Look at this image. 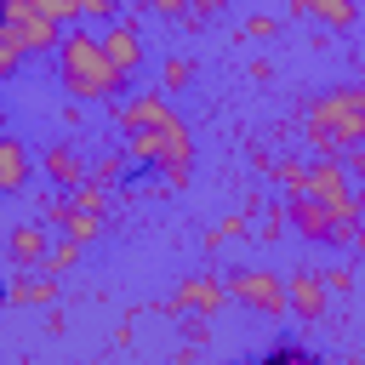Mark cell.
Returning <instances> with one entry per match:
<instances>
[{"instance_id": "cell-1", "label": "cell", "mask_w": 365, "mask_h": 365, "mask_svg": "<svg viewBox=\"0 0 365 365\" xmlns=\"http://www.w3.org/2000/svg\"><path fill=\"white\" fill-rule=\"evenodd\" d=\"M57 74H63V86H68L74 103H114L125 91V68H114V57L91 34V23H68L63 29V40H57Z\"/></svg>"}, {"instance_id": "cell-2", "label": "cell", "mask_w": 365, "mask_h": 365, "mask_svg": "<svg viewBox=\"0 0 365 365\" xmlns=\"http://www.w3.org/2000/svg\"><path fill=\"white\" fill-rule=\"evenodd\" d=\"M302 137L314 154H342V148L365 143V86H336V91L314 97L302 114Z\"/></svg>"}, {"instance_id": "cell-3", "label": "cell", "mask_w": 365, "mask_h": 365, "mask_svg": "<svg viewBox=\"0 0 365 365\" xmlns=\"http://www.w3.org/2000/svg\"><path fill=\"white\" fill-rule=\"evenodd\" d=\"M125 154H131V165H154L165 182H188V171H194V137L182 120L125 131Z\"/></svg>"}, {"instance_id": "cell-4", "label": "cell", "mask_w": 365, "mask_h": 365, "mask_svg": "<svg viewBox=\"0 0 365 365\" xmlns=\"http://www.w3.org/2000/svg\"><path fill=\"white\" fill-rule=\"evenodd\" d=\"M308 194H319L325 211H331L336 222L359 228V188H354L342 154H319V160H308Z\"/></svg>"}, {"instance_id": "cell-5", "label": "cell", "mask_w": 365, "mask_h": 365, "mask_svg": "<svg viewBox=\"0 0 365 365\" xmlns=\"http://www.w3.org/2000/svg\"><path fill=\"white\" fill-rule=\"evenodd\" d=\"M222 285H228V297L245 302L251 314H268V319L291 314V297H285V279H279V274H262V268H228Z\"/></svg>"}, {"instance_id": "cell-6", "label": "cell", "mask_w": 365, "mask_h": 365, "mask_svg": "<svg viewBox=\"0 0 365 365\" xmlns=\"http://www.w3.org/2000/svg\"><path fill=\"white\" fill-rule=\"evenodd\" d=\"M0 29H6L23 51H57V40H63V23L46 17L34 0H0Z\"/></svg>"}, {"instance_id": "cell-7", "label": "cell", "mask_w": 365, "mask_h": 365, "mask_svg": "<svg viewBox=\"0 0 365 365\" xmlns=\"http://www.w3.org/2000/svg\"><path fill=\"white\" fill-rule=\"evenodd\" d=\"M285 211H291V228H297L302 240H314V245H354V234H359V228L336 222V217L325 211V200H319V194H308V188H302V194H291V205H285Z\"/></svg>"}, {"instance_id": "cell-8", "label": "cell", "mask_w": 365, "mask_h": 365, "mask_svg": "<svg viewBox=\"0 0 365 365\" xmlns=\"http://www.w3.org/2000/svg\"><path fill=\"white\" fill-rule=\"evenodd\" d=\"M222 302H228V285H222V274H188L165 302H154V314H222Z\"/></svg>"}, {"instance_id": "cell-9", "label": "cell", "mask_w": 365, "mask_h": 365, "mask_svg": "<svg viewBox=\"0 0 365 365\" xmlns=\"http://www.w3.org/2000/svg\"><path fill=\"white\" fill-rule=\"evenodd\" d=\"M285 297H291V314H297L302 325H319L325 308H331V285H325L319 268H297V274L285 279Z\"/></svg>"}, {"instance_id": "cell-10", "label": "cell", "mask_w": 365, "mask_h": 365, "mask_svg": "<svg viewBox=\"0 0 365 365\" xmlns=\"http://www.w3.org/2000/svg\"><path fill=\"white\" fill-rule=\"evenodd\" d=\"M46 257H51V228H46V217H40V222H17V228L6 234V262H11V268H46Z\"/></svg>"}, {"instance_id": "cell-11", "label": "cell", "mask_w": 365, "mask_h": 365, "mask_svg": "<svg viewBox=\"0 0 365 365\" xmlns=\"http://www.w3.org/2000/svg\"><path fill=\"white\" fill-rule=\"evenodd\" d=\"M97 40H103V51L114 57V68H125V74L143 68V34H137V17H114V23H103Z\"/></svg>"}, {"instance_id": "cell-12", "label": "cell", "mask_w": 365, "mask_h": 365, "mask_svg": "<svg viewBox=\"0 0 365 365\" xmlns=\"http://www.w3.org/2000/svg\"><path fill=\"white\" fill-rule=\"evenodd\" d=\"M114 120H120V131H137V125H171L177 114H171V103L160 91H143V97H120Z\"/></svg>"}, {"instance_id": "cell-13", "label": "cell", "mask_w": 365, "mask_h": 365, "mask_svg": "<svg viewBox=\"0 0 365 365\" xmlns=\"http://www.w3.org/2000/svg\"><path fill=\"white\" fill-rule=\"evenodd\" d=\"M6 302H11V308H51V302H57V274H51V268H46V274H29V268H23V274L6 285Z\"/></svg>"}, {"instance_id": "cell-14", "label": "cell", "mask_w": 365, "mask_h": 365, "mask_svg": "<svg viewBox=\"0 0 365 365\" xmlns=\"http://www.w3.org/2000/svg\"><path fill=\"white\" fill-rule=\"evenodd\" d=\"M291 17H314L319 29H354V17H359V6L354 0H291Z\"/></svg>"}, {"instance_id": "cell-15", "label": "cell", "mask_w": 365, "mask_h": 365, "mask_svg": "<svg viewBox=\"0 0 365 365\" xmlns=\"http://www.w3.org/2000/svg\"><path fill=\"white\" fill-rule=\"evenodd\" d=\"M29 171H34L29 148H23L17 137H6V131H0V194H17V188H29Z\"/></svg>"}, {"instance_id": "cell-16", "label": "cell", "mask_w": 365, "mask_h": 365, "mask_svg": "<svg viewBox=\"0 0 365 365\" xmlns=\"http://www.w3.org/2000/svg\"><path fill=\"white\" fill-rule=\"evenodd\" d=\"M46 177H51L57 188H74V182H86L91 171L80 165V154H74L68 143H57V148H46Z\"/></svg>"}, {"instance_id": "cell-17", "label": "cell", "mask_w": 365, "mask_h": 365, "mask_svg": "<svg viewBox=\"0 0 365 365\" xmlns=\"http://www.w3.org/2000/svg\"><path fill=\"white\" fill-rule=\"evenodd\" d=\"M268 177H274L285 194H302V188H308V160H274Z\"/></svg>"}, {"instance_id": "cell-18", "label": "cell", "mask_w": 365, "mask_h": 365, "mask_svg": "<svg viewBox=\"0 0 365 365\" xmlns=\"http://www.w3.org/2000/svg\"><path fill=\"white\" fill-rule=\"evenodd\" d=\"M80 257H86V245L63 234V240H51V257H46V268H51V274H68V268H80Z\"/></svg>"}, {"instance_id": "cell-19", "label": "cell", "mask_w": 365, "mask_h": 365, "mask_svg": "<svg viewBox=\"0 0 365 365\" xmlns=\"http://www.w3.org/2000/svg\"><path fill=\"white\" fill-rule=\"evenodd\" d=\"M125 165H131V154H125V143H120V148H114V154H103V160H97V165H91V177H97V182H103V188H114V182H120V171H125Z\"/></svg>"}, {"instance_id": "cell-20", "label": "cell", "mask_w": 365, "mask_h": 365, "mask_svg": "<svg viewBox=\"0 0 365 365\" xmlns=\"http://www.w3.org/2000/svg\"><path fill=\"white\" fill-rule=\"evenodd\" d=\"M240 234H245V211H228V217L205 234V251H222V245H228V240H240Z\"/></svg>"}, {"instance_id": "cell-21", "label": "cell", "mask_w": 365, "mask_h": 365, "mask_svg": "<svg viewBox=\"0 0 365 365\" xmlns=\"http://www.w3.org/2000/svg\"><path fill=\"white\" fill-rule=\"evenodd\" d=\"M194 80V63L188 57H165V68H160V91H182Z\"/></svg>"}, {"instance_id": "cell-22", "label": "cell", "mask_w": 365, "mask_h": 365, "mask_svg": "<svg viewBox=\"0 0 365 365\" xmlns=\"http://www.w3.org/2000/svg\"><path fill=\"white\" fill-rule=\"evenodd\" d=\"M114 17H125V6L120 0H80V23H114Z\"/></svg>"}, {"instance_id": "cell-23", "label": "cell", "mask_w": 365, "mask_h": 365, "mask_svg": "<svg viewBox=\"0 0 365 365\" xmlns=\"http://www.w3.org/2000/svg\"><path fill=\"white\" fill-rule=\"evenodd\" d=\"M285 228H291V211H285V205H268V211H262V228H257V234H262V245H274V240H279Z\"/></svg>"}, {"instance_id": "cell-24", "label": "cell", "mask_w": 365, "mask_h": 365, "mask_svg": "<svg viewBox=\"0 0 365 365\" xmlns=\"http://www.w3.org/2000/svg\"><path fill=\"white\" fill-rule=\"evenodd\" d=\"M23 57H29V51H23V46H17V40L0 29V80H11V74L23 68Z\"/></svg>"}, {"instance_id": "cell-25", "label": "cell", "mask_w": 365, "mask_h": 365, "mask_svg": "<svg viewBox=\"0 0 365 365\" xmlns=\"http://www.w3.org/2000/svg\"><path fill=\"white\" fill-rule=\"evenodd\" d=\"M34 6H40L46 17H57L63 29H68V23H80V0H34Z\"/></svg>"}, {"instance_id": "cell-26", "label": "cell", "mask_w": 365, "mask_h": 365, "mask_svg": "<svg viewBox=\"0 0 365 365\" xmlns=\"http://www.w3.org/2000/svg\"><path fill=\"white\" fill-rule=\"evenodd\" d=\"M137 11H154V17H171V23H182L188 0H137Z\"/></svg>"}, {"instance_id": "cell-27", "label": "cell", "mask_w": 365, "mask_h": 365, "mask_svg": "<svg viewBox=\"0 0 365 365\" xmlns=\"http://www.w3.org/2000/svg\"><path fill=\"white\" fill-rule=\"evenodd\" d=\"M274 34H279V17H268V11L245 17V40H274Z\"/></svg>"}, {"instance_id": "cell-28", "label": "cell", "mask_w": 365, "mask_h": 365, "mask_svg": "<svg viewBox=\"0 0 365 365\" xmlns=\"http://www.w3.org/2000/svg\"><path fill=\"white\" fill-rule=\"evenodd\" d=\"M325 285H331V297H336V291H354V268H348V262H331V268H325Z\"/></svg>"}, {"instance_id": "cell-29", "label": "cell", "mask_w": 365, "mask_h": 365, "mask_svg": "<svg viewBox=\"0 0 365 365\" xmlns=\"http://www.w3.org/2000/svg\"><path fill=\"white\" fill-rule=\"evenodd\" d=\"M342 165H348V177H354V182H365V143L342 148Z\"/></svg>"}, {"instance_id": "cell-30", "label": "cell", "mask_w": 365, "mask_h": 365, "mask_svg": "<svg viewBox=\"0 0 365 365\" xmlns=\"http://www.w3.org/2000/svg\"><path fill=\"white\" fill-rule=\"evenodd\" d=\"M46 331H51V336H63V331H68V319H63V308H57V302L46 308Z\"/></svg>"}, {"instance_id": "cell-31", "label": "cell", "mask_w": 365, "mask_h": 365, "mask_svg": "<svg viewBox=\"0 0 365 365\" xmlns=\"http://www.w3.org/2000/svg\"><path fill=\"white\" fill-rule=\"evenodd\" d=\"M251 80H257V86H268V80H274V63H268V57H257V63H251Z\"/></svg>"}, {"instance_id": "cell-32", "label": "cell", "mask_w": 365, "mask_h": 365, "mask_svg": "<svg viewBox=\"0 0 365 365\" xmlns=\"http://www.w3.org/2000/svg\"><path fill=\"white\" fill-rule=\"evenodd\" d=\"M188 6H194V11H200V17H217V11H222V6H228V0H188Z\"/></svg>"}, {"instance_id": "cell-33", "label": "cell", "mask_w": 365, "mask_h": 365, "mask_svg": "<svg viewBox=\"0 0 365 365\" xmlns=\"http://www.w3.org/2000/svg\"><path fill=\"white\" fill-rule=\"evenodd\" d=\"M354 251H359V257H365V228H359V234H354Z\"/></svg>"}, {"instance_id": "cell-34", "label": "cell", "mask_w": 365, "mask_h": 365, "mask_svg": "<svg viewBox=\"0 0 365 365\" xmlns=\"http://www.w3.org/2000/svg\"><path fill=\"white\" fill-rule=\"evenodd\" d=\"M0 131H6V114H0Z\"/></svg>"}]
</instances>
